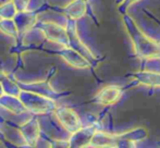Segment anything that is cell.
<instances>
[{"mask_svg": "<svg viewBox=\"0 0 160 148\" xmlns=\"http://www.w3.org/2000/svg\"><path fill=\"white\" fill-rule=\"evenodd\" d=\"M7 1H9V0H0V4L4 3V2H7Z\"/></svg>", "mask_w": 160, "mask_h": 148, "instance_id": "cell-23", "label": "cell"}, {"mask_svg": "<svg viewBox=\"0 0 160 148\" xmlns=\"http://www.w3.org/2000/svg\"><path fill=\"white\" fill-rule=\"evenodd\" d=\"M34 147H52V142L49 140V137H47L44 134H40L39 137L37 138Z\"/></svg>", "mask_w": 160, "mask_h": 148, "instance_id": "cell-17", "label": "cell"}, {"mask_svg": "<svg viewBox=\"0 0 160 148\" xmlns=\"http://www.w3.org/2000/svg\"><path fill=\"white\" fill-rule=\"evenodd\" d=\"M1 82V86L3 89V94L7 95H12V96H17L19 97L20 93H21L22 88L20 87L18 81H14L13 78L9 77V76L4 75L3 77L0 80Z\"/></svg>", "mask_w": 160, "mask_h": 148, "instance_id": "cell-13", "label": "cell"}, {"mask_svg": "<svg viewBox=\"0 0 160 148\" xmlns=\"http://www.w3.org/2000/svg\"><path fill=\"white\" fill-rule=\"evenodd\" d=\"M18 11H25L30 0H12Z\"/></svg>", "mask_w": 160, "mask_h": 148, "instance_id": "cell-19", "label": "cell"}, {"mask_svg": "<svg viewBox=\"0 0 160 148\" xmlns=\"http://www.w3.org/2000/svg\"><path fill=\"white\" fill-rule=\"evenodd\" d=\"M14 23L18 28V38L21 37L24 33H26L28 30L33 28L37 24V17L36 12H28V11H18L17 14L13 17Z\"/></svg>", "mask_w": 160, "mask_h": 148, "instance_id": "cell-6", "label": "cell"}, {"mask_svg": "<svg viewBox=\"0 0 160 148\" xmlns=\"http://www.w3.org/2000/svg\"><path fill=\"white\" fill-rule=\"evenodd\" d=\"M73 0H46V4L51 7H58V8H65Z\"/></svg>", "mask_w": 160, "mask_h": 148, "instance_id": "cell-18", "label": "cell"}, {"mask_svg": "<svg viewBox=\"0 0 160 148\" xmlns=\"http://www.w3.org/2000/svg\"><path fill=\"white\" fill-rule=\"evenodd\" d=\"M0 140H1V141H4L3 135H2V133H1V132H0ZM4 142H6V141H4Z\"/></svg>", "mask_w": 160, "mask_h": 148, "instance_id": "cell-22", "label": "cell"}, {"mask_svg": "<svg viewBox=\"0 0 160 148\" xmlns=\"http://www.w3.org/2000/svg\"><path fill=\"white\" fill-rule=\"evenodd\" d=\"M0 31L6 35L13 38H18V28L13 19H1L0 20Z\"/></svg>", "mask_w": 160, "mask_h": 148, "instance_id": "cell-14", "label": "cell"}, {"mask_svg": "<svg viewBox=\"0 0 160 148\" xmlns=\"http://www.w3.org/2000/svg\"><path fill=\"white\" fill-rule=\"evenodd\" d=\"M22 89H25V91H34V93H37L39 95L46 96L48 98L56 100L61 96V94H58L57 91H55L50 87L48 82H45V81H39V82H33V83H23V82H18Z\"/></svg>", "mask_w": 160, "mask_h": 148, "instance_id": "cell-7", "label": "cell"}, {"mask_svg": "<svg viewBox=\"0 0 160 148\" xmlns=\"http://www.w3.org/2000/svg\"><path fill=\"white\" fill-rule=\"evenodd\" d=\"M121 91L119 88H114L113 86H108L100 91L96 96V100L100 104H113L120 97Z\"/></svg>", "mask_w": 160, "mask_h": 148, "instance_id": "cell-12", "label": "cell"}, {"mask_svg": "<svg viewBox=\"0 0 160 148\" xmlns=\"http://www.w3.org/2000/svg\"><path fill=\"white\" fill-rule=\"evenodd\" d=\"M0 132L3 135L6 142H10L19 147H28V145L26 144L25 140L20 132L19 126L11 124V123L2 120L1 118H0Z\"/></svg>", "mask_w": 160, "mask_h": 148, "instance_id": "cell-4", "label": "cell"}, {"mask_svg": "<svg viewBox=\"0 0 160 148\" xmlns=\"http://www.w3.org/2000/svg\"><path fill=\"white\" fill-rule=\"evenodd\" d=\"M4 75H6V74H4V73H2V71L1 70H0V80H1V78L2 77H3V76Z\"/></svg>", "mask_w": 160, "mask_h": 148, "instance_id": "cell-21", "label": "cell"}, {"mask_svg": "<svg viewBox=\"0 0 160 148\" xmlns=\"http://www.w3.org/2000/svg\"><path fill=\"white\" fill-rule=\"evenodd\" d=\"M3 95V89H2V86H1V82H0V97Z\"/></svg>", "mask_w": 160, "mask_h": 148, "instance_id": "cell-20", "label": "cell"}, {"mask_svg": "<svg viewBox=\"0 0 160 148\" xmlns=\"http://www.w3.org/2000/svg\"><path fill=\"white\" fill-rule=\"evenodd\" d=\"M19 98L23 102L26 110L32 112L35 116L48 113V112L53 111L57 107L55 100L51 98L39 95V94L34 93V91H25V89H22Z\"/></svg>", "mask_w": 160, "mask_h": 148, "instance_id": "cell-1", "label": "cell"}, {"mask_svg": "<svg viewBox=\"0 0 160 148\" xmlns=\"http://www.w3.org/2000/svg\"><path fill=\"white\" fill-rule=\"evenodd\" d=\"M0 106L11 112H15V113H20V112L26 110L23 102L21 101V99L19 97L12 95H7V94H3L0 97Z\"/></svg>", "mask_w": 160, "mask_h": 148, "instance_id": "cell-10", "label": "cell"}, {"mask_svg": "<svg viewBox=\"0 0 160 148\" xmlns=\"http://www.w3.org/2000/svg\"><path fill=\"white\" fill-rule=\"evenodd\" d=\"M46 4V0H30L25 11L28 12H37Z\"/></svg>", "mask_w": 160, "mask_h": 148, "instance_id": "cell-16", "label": "cell"}, {"mask_svg": "<svg viewBox=\"0 0 160 148\" xmlns=\"http://www.w3.org/2000/svg\"><path fill=\"white\" fill-rule=\"evenodd\" d=\"M20 38L22 39V45H24V46H31V45L37 46V45L45 42L47 39L45 32L37 25L28 30L26 33H24Z\"/></svg>", "mask_w": 160, "mask_h": 148, "instance_id": "cell-8", "label": "cell"}, {"mask_svg": "<svg viewBox=\"0 0 160 148\" xmlns=\"http://www.w3.org/2000/svg\"><path fill=\"white\" fill-rule=\"evenodd\" d=\"M64 14L69 17L72 20L80 19L83 17L86 10V6H85V0H73L71 3L68 4L65 8H63Z\"/></svg>", "mask_w": 160, "mask_h": 148, "instance_id": "cell-11", "label": "cell"}, {"mask_svg": "<svg viewBox=\"0 0 160 148\" xmlns=\"http://www.w3.org/2000/svg\"><path fill=\"white\" fill-rule=\"evenodd\" d=\"M20 132H21L22 136L25 140L26 144L28 145V147H34L35 143L37 141V138L39 137V135L42 134L40 131V125L39 121H38L37 116H34L31 120H28L26 123H24L23 125L19 126Z\"/></svg>", "mask_w": 160, "mask_h": 148, "instance_id": "cell-5", "label": "cell"}, {"mask_svg": "<svg viewBox=\"0 0 160 148\" xmlns=\"http://www.w3.org/2000/svg\"><path fill=\"white\" fill-rule=\"evenodd\" d=\"M52 112L59 124L68 133L72 134L82 127L80 116L73 109L68 107H56Z\"/></svg>", "mask_w": 160, "mask_h": 148, "instance_id": "cell-2", "label": "cell"}, {"mask_svg": "<svg viewBox=\"0 0 160 148\" xmlns=\"http://www.w3.org/2000/svg\"><path fill=\"white\" fill-rule=\"evenodd\" d=\"M59 55L61 56V58L64 60L65 62H68L69 64L73 67H78V68H85L88 67V62L80 56L75 50L69 48V47H64L63 49L59 51Z\"/></svg>", "mask_w": 160, "mask_h": 148, "instance_id": "cell-9", "label": "cell"}, {"mask_svg": "<svg viewBox=\"0 0 160 148\" xmlns=\"http://www.w3.org/2000/svg\"><path fill=\"white\" fill-rule=\"evenodd\" d=\"M17 12L18 10L12 0H9V1L0 4V17L1 19H13Z\"/></svg>", "mask_w": 160, "mask_h": 148, "instance_id": "cell-15", "label": "cell"}, {"mask_svg": "<svg viewBox=\"0 0 160 148\" xmlns=\"http://www.w3.org/2000/svg\"><path fill=\"white\" fill-rule=\"evenodd\" d=\"M36 25L44 31L48 40L69 47V36H68L67 30L63 26L58 25L56 23H50V22H39Z\"/></svg>", "mask_w": 160, "mask_h": 148, "instance_id": "cell-3", "label": "cell"}]
</instances>
